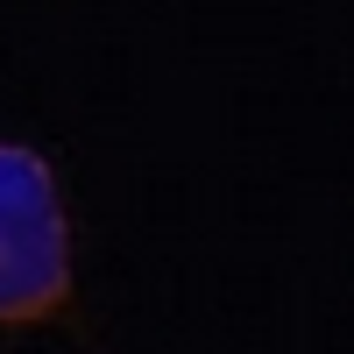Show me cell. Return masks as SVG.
I'll return each instance as SVG.
<instances>
[{
    "instance_id": "1",
    "label": "cell",
    "mask_w": 354,
    "mask_h": 354,
    "mask_svg": "<svg viewBox=\"0 0 354 354\" xmlns=\"http://www.w3.org/2000/svg\"><path fill=\"white\" fill-rule=\"evenodd\" d=\"M78 298L71 220L36 149L0 142V326H50Z\"/></svg>"
}]
</instances>
